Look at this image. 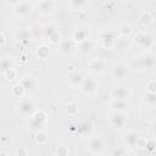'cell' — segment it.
Returning a JSON list of instances; mask_svg holds the SVG:
<instances>
[{
    "instance_id": "obj_9",
    "label": "cell",
    "mask_w": 156,
    "mask_h": 156,
    "mask_svg": "<svg viewBox=\"0 0 156 156\" xmlns=\"http://www.w3.org/2000/svg\"><path fill=\"white\" fill-rule=\"evenodd\" d=\"M20 84L23 87L26 94H33V93H35V91L39 89V87H40L38 79L34 78V77H32V76H26V77H23V78L20 80Z\"/></svg>"
},
{
    "instance_id": "obj_39",
    "label": "cell",
    "mask_w": 156,
    "mask_h": 156,
    "mask_svg": "<svg viewBox=\"0 0 156 156\" xmlns=\"http://www.w3.org/2000/svg\"><path fill=\"white\" fill-rule=\"evenodd\" d=\"M124 156H135V155H134V154H127V152H126Z\"/></svg>"
},
{
    "instance_id": "obj_1",
    "label": "cell",
    "mask_w": 156,
    "mask_h": 156,
    "mask_svg": "<svg viewBox=\"0 0 156 156\" xmlns=\"http://www.w3.org/2000/svg\"><path fill=\"white\" fill-rule=\"evenodd\" d=\"M99 43L105 49H113L117 45V41L119 39V34L115 29H105L99 34Z\"/></svg>"
},
{
    "instance_id": "obj_22",
    "label": "cell",
    "mask_w": 156,
    "mask_h": 156,
    "mask_svg": "<svg viewBox=\"0 0 156 156\" xmlns=\"http://www.w3.org/2000/svg\"><path fill=\"white\" fill-rule=\"evenodd\" d=\"M139 22H140L141 26L147 27V26H150V24L154 22V16H152L149 11H143V12L139 15Z\"/></svg>"
},
{
    "instance_id": "obj_14",
    "label": "cell",
    "mask_w": 156,
    "mask_h": 156,
    "mask_svg": "<svg viewBox=\"0 0 156 156\" xmlns=\"http://www.w3.org/2000/svg\"><path fill=\"white\" fill-rule=\"evenodd\" d=\"M74 48H76V44L69 39H61V41L57 44V51L65 56L71 55L74 51Z\"/></svg>"
},
{
    "instance_id": "obj_26",
    "label": "cell",
    "mask_w": 156,
    "mask_h": 156,
    "mask_svg": "<svg viewBox=\"0 0 156 156\" xmlns=\"http://www.w3.org/2000/svg\"><path fill=\"white\" fill-rule=\"evenodd\" d=\"M117 32H118V34H119L121 37L126 38V37H129V35L133 33V28H132L130 24L124 23V24H122V26L119 27V29H118Z\"/></svg>"
},
{
    "instance_id": "obj_19",
    "label": "cell",
    "mask_w": 156,
    "mask_h": 156,
    "mask_svg": "<svg viewBox=\"0 0 156 156\" xmlns=\"http://www.w3.org/2000/svg\"><path fill=\"white\" fill-rule=\"evenodd\" d=\"M46 115L43 111H35L32 116H30V123L32 127H41L46 123Z\"/></svg>"
},
{
    "instance_id": "obj_24",
    "label": "cell",
    "mask_w": 156,
    "mask_h": 156,
    "mask_svg": "<svg viewBox=\"0 0 156 156\" xmlns=\"http://www.w3.org/2000/svg\"><path fill=\"white\" fill-rule=\"evenodd\" d=\"M50 55H51V51L48 45H40L37 49V56L40 60H48L50 57Z\"/></svg>"
},
{
    "instance_id": "obj_20",
    "label": "cell",
    "mask_w": 156,
    "mask_h": 156,
    "mask_svg": "<svg viewBox=\"0 0 156 156\" xmlns=\"http://www.w3.org/2000/svg\"><path fill=\"white\" fill-rule=\"evenodd\" d=\"M95 46H96V41L93 39H88V40L83 41L82 44H78V50L83 55H89L94 51Z\"/></svg>"
},
{
    "instance_id": "obj_12",
    "label": "cell",
    "mask_w": 156,
    "mask_h": 156,
    "mask_svg": "<svg viewBox=\"0 0 156 156\" xmlns=\"http://www.w3.org/2000/svg\"><path fill=\"white\" fill-rule=\"evenodd\" d=\"M111 96H112L113 100H124V101H127L130 96V90H129V88H127L124 85H117V87L112 88Z\"/></svg>"
},
{
    "instance_id": "obj_23",
    "label": "cell",
    "mask_w": 156,
    "mask_h": 156,
    "mask_svg": "<svg viewBox=\"0 0 156 156\" xmlns=\"http://www.w3.org/2000/svg\"><path fill=\"white\" fill-rule=\"evenodd\" d=\"M67 5L73 10V11H80L85 6H88V1L85 0H69Z\"/></svg>"
},
{
    "instance_id": "obj_8",
    "label": "cell",
    "mask_w": 156,
    "mask_h": 156,
    "mask_svg": "<svg viewBox=\"0 0 156 156\" xmlns=\"http://www.w3.org/2000/svg\"><path fill=\"white\" fill-rule=\"evenodd\" d=\"M106 68V62L102 58H93L88 62L87 65V69L90 74L93 76H100L105 72Z\"/></svg>"
},
{
    "instance_id": "obj_32",
    "label": "cell",
    "mask_w": 156,
    "mask_h": 156,
    "mask_svg": "<svg viewBox=\"0 0 156 156\" xmlns=\"http://www.w3.org/2000/svg\"><path fill=\"white\" fill-rule=\"evenodd\" d=\"M7 80H13L15 78H16V76H17V71H16V68L13 67V68H10V69H7L4 74H2Z\"/></svg>"
},
{
    "instance_id": "obj_5",
    "label": "cell",
    "mask_w": 156,
    "mask_h": 156,
    "mask_svg": "<svg viewBox=\"0 0 156 156\" xmlns=\"http://www.w3.org/2000/svg\"><path fill=\"white\" fill-rule=\"evenodd\" d=\"M105 147V141L101 136L95 135V136H90L87 141V150L94 155H99L102 152Z\"/></svg>"
},
{
    "instance_id": "obj_34",
    "label": "cell",
    "mask_w": 156,
    "mask_h": 156,
    "mask_svg": "<svg viewBox=\"0 0 156 156\" xmlns=\"http://www.w3.org/2000/svg\"><path fill=\"white\" fill-rule=\"evenodd\" d=\"M144 149H146L150 154L154 152V150H155V141H154V139L146 140V144H145V147H144Z\"/></svg>"
},
{
    "instance_id": "obj_21",
    "label": "cell",
    "mask_w": 156,
    "mask_h": 156,
    "mask_svg": "<svg viewBox=\"0 0 156 156\" xmlns=\"http://www.w3.org/2000/svg\"><path fill=\"white\" fill-rule=\"evenodd\" d=\"M129 108V105L124 100H113L111 104V111L117 113H126Z\"/></svg>"
},
{
    "instance_id": "obj_15",
    "label": "cell",
    "mask_w": 156,
    "mask_h": 156,
    "mask_svg": "<svg viewBox=\"0 0 156 156\" xmlns=\"http://www.w3.org/2000/svg\"><path fill=\"white\" fill-rule=\"evenodd\" d=\"M83 79H84V76L82 74V72L79 71H72L69 74H68V78H67V83L71 88L73 89H77L82 85L83 83Z\"/></svg>"
},
{
    "instance_id": "obj_11",
    "label": "cell",
    "mask_w": 156,
    "mask_h": 156,
    "mask_svg": "<svg viewBox=\"0 0 156 156\" xmlns=\"http://www.w3.org/2000/svg\"><path fill=\"white\" fill-rule=\"evenodd\" d=\"M43 35L52 44H58L61 41V34L58 33L55 26H51V24L45 26L43 28Z\"/></svg>"
},
{
    "instance_id": "obj_37",
    "label": "cell",
    "mask_w": 156,
    "mask_h": 156,
    "mask_svg": "<svg viewBox=\"0 0 156 156\" xmlns=\"http://www.w3.org/2000/svg\"><path fill=\"white\" fill-rule=\"evenodd\" d=\"M5 44H6V37L2 33H0V46H4Z\"/></svg>"
},
{
    "instance_id": "obj_16",
    "label": "cell",
    "mask_w": 156,
    "mask_h": 156,
    "mask_svg": "<svg viewBox=\"0 0 156 156\" xmlns=\"http://www.w3.org/2000/svg\"><path fill=\"white\" fill-rule=\"evenodd\" d=\"M89 35H90L89 29H87V28H77L72 34V41L74 44H82L83 41L90 39Z\"/></svg>"
},
{
    "instance_id": "obj_10",
    "label": "cell",
    "mask_w": 156,
    "mask_h": 156,
    "mask_svg": "<svg viewBox=\"0 0 156 156\" xmlns=\"http://www.w3.org/2000/svg\"><path fill=\"white\" fill-rule=\"evenodd\" d=\"M18 112L24 116V117H30L37 110H35V104L33 102V100L30 99H23L18 105Z\"/></svg>"
},
{
    "instance_id": "obj_33",
    "label": "cell",
    "mask_w": 156,
    "mask_h": 156,
    "mask_svg": "<svg viewBox=\"0 0 156 156\" xmlns=\"http://www.w3.org/2000/svg\"><path fill=\"white\" fill-rule=\"evenodd\" d=\"M29 39V32L27 29H21L18 33H17V40H28Z\"/></svg>"
},
{
    "instance_id": "obj_40",
    "label": "cell",
    "mask_w": 156,
    "mask_h": 156,
    "mask_svg": "<svg viewBox=\"0 0 156 156\" xmlns=\"http://www.w3.org/2000/svg\"><path fill=\"white\" fill-rule=\"evenodd\" d=\"M95 156H105V155H101V154H99V155H95Z\"/></svg>"
},
{
    "instance_id": "obj_36",
    "label": "cell",
    "mask_w": 156,
    "mask_h": 156,
    "mask_svg": "<svg viewBox=\"0 0 156 156\" xmlns=\"http://www.w3.org/2000/svg\"><path fill=\"white\" fill-rule=\"evenodd\" d=\"M146 88H147V93H155L156 91V83H155V80L151 79L150 82H147Z\"/></svg>"
},
{
    "instance_id": "obj_7",
    "label": "cell",
    "mask_w": 156,
    "mask_h": 156,
    "mask_svg": "<svg viewBox=\"0 0 156 156\" xmlns=\"http://www.w3.org/2000/svg\"><path fill=\"white\" fill-rule=\"evenodd\" d=\"M79 89L85 95H94L99 90V83L94 77H87L83 79V83Z\"/></svg>"
},
{
    "instance_id": "obj_27",
    "label": "cell",
    "mask_w": 156,
    "mask_h": 156,
    "mask_svg": "<svg viewBox=\"0 0 156 156\" xmlns=\"http://www.w3.org/2000/svg\"><path fill=\"white\" fill-rule=\"evenodd\" d=\"M11 93H12V95L16 96V98H22V96L26 95V91H24L23 87H22L20 83H17V84H15V85L12 87Z\"/></svg>"
},
{
    "instance_id": "obj_4",
    "label": "cell",
    "mask_w": 156,
    "mask_h": 156,
    "mask_svg": "<svg viewBox=\"0 0 156 156\" xmlns=\"http://www.w3.org/2000/svg\"><path fill=\"white\" fill-rule=\"evenodd\" d=\"M133 41L135 45H138L140 49H151L154 45V39L150 34L145 32H138L133 37Z\"/></svg>"
},
{
    "instance_id": "obj_25",
    "label": "cell",
    "mask_w": 156,
    "mask_h": 156,
    "mask_svg": "<svg viewBox=\"0 0 156 156\" xmlns=\"http://www.w3.org/2000/svg\"><path fill=\"white\" fill-rule=\"evenodd\" d=\"M15 65H13V61L9 57H1L0 58V73L4 74L7 69L10 68H13Z\"/></svg>"
},
{
    "instance_id": "obj_3",
    "label": "cell",
    "mask_w": 156,
    "mask_h": 156,
    "mask_svg": "<svg viewBox=\"0 0 156 156\" xmlns=\"http://www.w3.org/2000/svg\"><path fill=\"white\" fill-rule=\"evenodd\" d=\"M34 7L33 2L29 1H17L12 6V11L17 17H27L28 15L32 13Z\"/></svg>"
},
{
    "instance_id": "obj_17",
    "label": "cell",
    "mask_w": 156,
    "mask_h": 156,
    "mask_svg": "<svg viewBox=\"0 0 156 156\" xmlns=\"http://www.w3.org/2000/svg\"><path fill=\"white\" fill-rule=\"evenodd\" d=\"M34 6H37L41 13H51L56 7V2L52 0H41V1H37Z\"/></svg>"
},
{
    "instance_id": "obj_35",
    "label": "cell",
    "mask_w": 156,
    "mask_h": 156,
    "mask_svg": "<svg viewBox=\"0 0 156 156\" xmlns=\"http://www.w3.org/2000/svg\"><path fill=\"white\" fill-rule=\"evenodd\" d=\"M16 156H28V149L24 146H20L16 149Z\"/></svg>"
},
{
    "instance_id": "obj_29",
    "label": "cell",
    "mask_w": 156,
    "mask_h": 156,
    "mask_svg": "<svg viewBox=\"0 0 156 156\" xmlns=\"http://www.w3.org/2000/svg\"><path fill=\"white\" fill-rule=\"evenodd\" d=\"M144 101L150 107H155V105H156V94L155 93H147L146 91V94L144 96Z\"/></svg>"
},
{
    "instance_id": "obj_2",
    "label": "cell",
    "mask_w": 156,
    "mask_h": 156,
    "mask_svg": "<svg viewBox=\"0 0 156 156\" xmlns=\"http://www.w3.org/2000/svg\"><path fill=\"white\" fill-rule=\"evenodd\" d=\"M132 73V68L127 65V63H123V62H119V63H116L113 65V67L111 68V76L116 79V80H124V79H128L129 76Z\"/></svg>"
},
{
    "instance_id": "obj_18",
    "label": "cell",
    "mask_w": 156,
    "mask_h": 156,
    "mask_svg": "<svg viewBox=\"0 0 156 156\" xmlns=\"http://www.w3.org/2000/svg\"><path fill=\"white\" fill-rule=\"evenodd\" d=\"M139 138H140V134H139L138 132H135V130H129V132H127V133L124 134V136H123V144H124L126 146H128V147H134V146L136 145V141L139 140Z\"/></svg>"
},
{
    "instance_id": "obj_6",
    "label": "cell",
    "mask_w": 156,
    "mask_h": 156,
    "mask_svg": "<svg viewBox=\"0 0 156 156\" xmlns=\"http://www.w3.org/2000/svg\"><path fill=\"white\" fill-rule=\"evenodd\" d=\"M136 67L140 71H151L155 67V55L152 52H146L136 60Z\"/></svg>"
},
{
    "instance_id": "obj_38",
    "label": "cell",
    "mask_w": 156,
    "mask_h": 156,
    "mask_svg": "<svg viewBox=\"0 0 156 156\" xmlns=\"http://www.w3.org/2000/svg\"><path fill=\"white\" fill-rule=\"evenodd\" d=\"M0 156H9V155H7L6 152H4V151H2V152H0Z\"/></svg>"
},
{
    "instance_id": "obj_30",
    "label": "cell",
    "mask_w": 156,
    "mask_h": 156,
    "mask_svg": "<svg viewBox=\"0 0 156 156\" xmlns=\"http://www.w3.org/2000/svg\"><path fill=\"white\" fill-rule=\"evenodd\" d=\"M66 112L69 116H76L78 113V105L76 102H68L66 105Z\"/></svg>"
},
{
    "instance_id": "obj_31",
    "label": "cell",
    "mask_w": 156,
    "mask_h": 156,
    "mask_svg": "<svg viewBox=\"0 0 156 156\" xmlns=\"http://www.w3.org/2000/svg\"><path fill=\"white\" fill-rule=\"evenodd\" d=\"M56 156H69V149L66 145H58L56 147Z\"/></svg>"
},
{
    "instance_id": "obj_13",
    "label": "cell",
    "mask_w": 156,
    "mask_h": 156,
    "mask_svg": "<svg viewBox=\"0 0 156 156\" xmlns=\"http://www.w3.org/2000/svg\"><path fill=\"white\" fill-rule=\"evenodd\" d=\"M108 123L111 127L113 128H122L126 126L127 123V117L124 113H117V112H112L108 117Z\"/></svg>"
},
{
    "instance_id": "obj_28",
    "label": "cell",
    "mask_w": 156,
    "mask_h": 156,
    "mask_svg": "<svg viewBox=\"0 0 156 156\" xmlns=\"http://www.w3.org/2000/svg\"><path fill=\"white\" fill-rule=\"evenodd\" d=\"M35 141L38 143V144H45L48 140H49V135H48V133L46 132H44V130H38L37 133H35Z\"/></svg>"
}]
</instances>
